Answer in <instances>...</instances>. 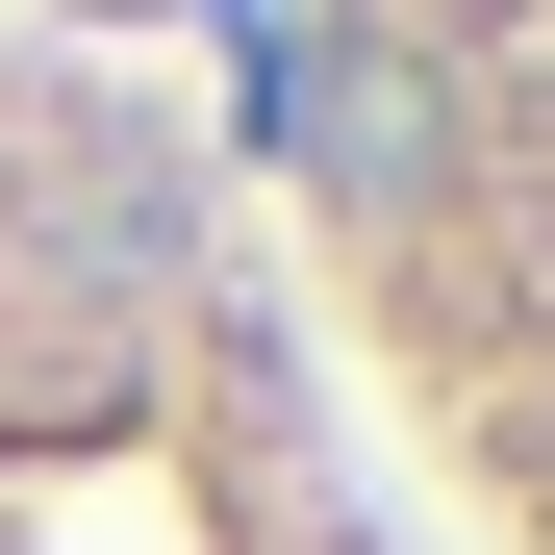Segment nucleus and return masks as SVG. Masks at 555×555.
I'll list each match as a JSON object with an SVG mask.
<instances>
[{
    "label": "nucleus",
    "instance_id": "obj_1",
    "mask_svg": "<svg viewBox=\"0 0 555 555\" xmlns=\"http://www.w3.org/2000/svg\"><path fill=\"white\" fill-rule=\"evenodd\" d=\"M0 555H429L228 152L26 26H0Z\"/></svg>",
    "mask_w": 555,
    "mask_h": 555
},
{
    "label": "nucleus",
    "instance_id": "obj_2",
    "mask_svg": "<svg viewBox=\"0 0 555 555\" xmlns=\"http://www.w3.org/2000/svg\"><path fill=\"white\" fill-rule=\"evenodd\" d=\"M304 328L505 555H555V0H304L278 26Z\"/></svg>",
    "mask_w": 555,
    "mask_h": 555
}]
</instances>
